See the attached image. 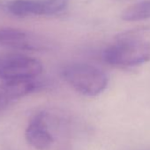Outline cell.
<instances>
[{
    "label": "cell",
    "mask_w": 150,
    "mask_h": 150,
    "mask_svg": "<svg viewBox=\"0 0 150 150\" xmlns=\"http://www.w3.org/2000/svg\"><path fill=\"white\" fill-rule=\"evenodd\" d=\"M5 110H5V108H4L1 104H0V115H1Z\"/></svg>",
    "instance_id": "cell-9"
},
{
    "label": "cell",
    "mask_w": 150,
    "mask_h": 150,
    "mask_svg": "<svg viewBox=\"0 0 150 150\" xmlns=\"http://www.w3.org/2000/svg\"><path fill=\"white\" fill-rule=\"evenodd\" d=\"M43 84L37 78L4 81L0 84V104L6 110L20 99L40 90Z\"/></svg>",
    "instance_id": "cell-6"
},
{
    "label": "cell",
    "mask_w": 150,
    "mask_h": 150,
    "mask_svg": "<svg viewBox=\"0 0 150 150\" xmlns=\"http://www.w3.org/2000/svg\"><path fill=\"white\" fill-rule=\"evenodd\" d=\"M62 75L75 91L86 96H96L108 86V77L105 72L89 64H70L64 67Z\"/></svg>",
    "instance_id": "cell-1"
},
{
    "label": "cell",
    "mask_w": 150,
    "mask_h": 150,
    "mask_svg": "<svg viewBox=\"0 0 150 150\" xmlns=\"http://www.w3.org/2000/svg\"><path fill=\"white\" fill-rule=\"evenodd\" d=\"M121 18L125 21H140L150 19V0L130 6L121 13Z\"/></svg>",
    "instance_id": "cell-8"
},
{
    "label": "cell",
    "mask_w": 150,
    "mask_h": 150,
    "mask_svg": "<svg viewBox=\"0 0 150 150\" xmlns=\"http://www.w3.org/2000/svg\"><path fill=\"white\" fill-rule=\"evenodd\" d=\"M25 139L36 150H46L51 146L54 139L49 131L46 112H39L30 120L25 131Z\"/></svg>",
    "instance_id": "cell-7"
},
{
    "label": "cell",
    "mask_w": 150,
    "mask_h": 150,
    "mask_svg": "<svg viewBox=\"0 0 150 150\" xmlns=\"http://www.w3.org/2000/svg\"><path fill=\"white\" fill-rule=\"evenodd\" d=\"M42 69L38 59L28 56L13 54L0 57V79L3 81L37 78Z\"/></svg>",
    "instance_id": "cell-3"
},
{
    "label": "cell",
    "mask_w": 150,
    "mask_h": 150,
    "mask_svg": "<svg viewBox=\"0 0 150 150\" xmlns=\"http://www.w3.org/2000/svg\"><path fill=\"white\" fill-rule=\"evenodd\" d=\"M104 61L115 67H132L150 60V43L140 39L123 38L103 52Z\"/></svg>",
    "instance_id": "cell-2"
},
{
    "label": "cell",
    "mask_w": 150,
    "mask_h": 150,
    "mask_svg": "<svg viewBox=\"0 0 150 150\" xmlns=\"http://www.w3.org/2000/svg\"><path fill=\"white\" fill-rule=\"evenodd\" d=\"M69 0H10L5 3L7 13L21 18L32 16H51L64 12Z\"/></svg>",
    "instance_id": "cell-4"
},
{
    "label": "cell",
    "mask_w": 150,
    "mask_h": 150,
    "mask_svg": "<svg viewBox=\"0 0 150 150\" xmlns=\"http://www.w3.org/2000/svg\"><path fill=\"white\" fill-rule=\"evenodd\" d=\"M0 45L22 50L42 51L51 48L45 38L22 29L0 28Z\"/></svg>",
    "instance_id": "cell-5"
}]
</instances>
